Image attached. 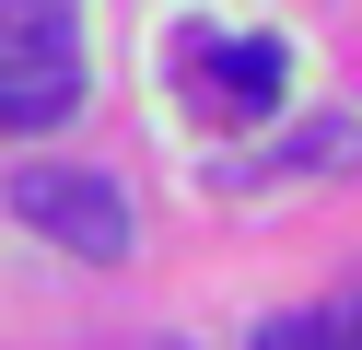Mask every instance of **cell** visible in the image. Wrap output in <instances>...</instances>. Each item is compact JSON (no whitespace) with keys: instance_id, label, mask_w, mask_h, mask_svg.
Masks as SVG:
<instances>
[{"instance_id":"3957f363","label":"cell","mask_w":362,"mask_h":350,"mask_svg":"<svg viewBox=\"0 0 362 350\" xmlns=\"http://www.w3.org/2000/svg\"><path fill=\"white\" fill-rule=\"evenodd\" d=\"M175 93L211 117H269L292 93V47L281 35H187L175 47Z\"/></svg>"},{"instance_id":"5b68a950","label":"cell","mask_w":362,"mask_h":350,"mask_svg":"<svg viewBox=\"0 0 362 350\" xmlns=\"http://www.w3.org/2000/svg\"><path fill=\"white\" fill-rule=\"evenodd\" d=\"M257 350H362V303H327V315H269Z\"/></svg>"},{"instance_id":"7a4b0ae2","label":"cell","mask_w":362,"mask_h":350,"mask_svg":"<svg viewBox=\"0 0 362 350\" xmlns=\"http://www.w3.org/2000/svg\"><path fill=\"white\" fill-rule=\"evenodd\" d=\"M12 210H24L47 245L94 257V269H117V257L141 245V210H129V187H117V175H94V163H24V175H12Z\"/></svg>"},{"instance_id":"277c9868","label":"cell","mask_w":362,"mask_h":350,"mask_svg":"<svg viewBox=\"0 0 362 350\" xmlns=\"http://www.w3.org/2000/svg\"><path fill=\"white\" fill-rule=\"evenodd\" d=\"M327 163H362V117H304V129L269 163H245V175H327Z\"/></svg>"},{"instance_id":"6da1fadb","label":"cell","mask_w":362,"mask_h":350,"mask_svg":"<svg viewBox=\"0 0 362 350\" xmlns=\"http://www.w3.org/2000/svg\"><path fill=\"white\" fill-rule=\"evenodd\" d=\"M82 105V12L0 0V129H59Z\"/></svg>"}]
</instances>
